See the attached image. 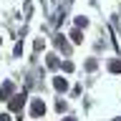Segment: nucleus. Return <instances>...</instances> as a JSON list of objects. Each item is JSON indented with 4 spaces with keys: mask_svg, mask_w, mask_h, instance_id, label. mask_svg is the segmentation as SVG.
Returning <instances> with one entry per match:
<instances>
[{
    "mask_svg": "<svg viewBox=\"0 0 121 121\" xmlns=\"http://www.w3.org/2000/svg\"><path fill=\"white\" fill-rule=\"evenodd\" d=\"M71 40H73V43H81L83 38H81V33H78V30H73V33H71Z\"/></svg>",
    "mask_w": 121,
    "mask_h": 121,
    "instance_id": "obj_6",
    "label": "nucleus"
},
{
    "mask_svg": "<svg viewBox=\"0 0 121 121\" xmlns=\"http://www.w3.org/2000/svg\"><path fill=\"white\" fill-rule=\"evenodd\" d=\"M113 121H121V119H113Z\"/></svg>",
    "mask_w": 121,
    "mask_h": 121,
    "instance_id": "obj_11",
    "label": "nucleus"
},
{
    "mask_svg": "<svg viewBox=\"0 0 121 121\" xmlns=\"http://www.w3.org/2000/svg\"><path fill=\"white\" fill-rule=\"evenodd\" d=\"M45 113V104H43V98H33V104H30V116L33 119H40Z\"/></svg>",
    "mask_w": 121,
    "mask_h": 121,
    "instance_id": "obj_1",
    "label": "nucleus"
},
{
    "mask_svg": "<svg viewBox=\"0 0 121 121\" xmlns=\"http://www.w3.org/2000/svg\"><path fill=\"white\" fill-rule=\"evenodd\" d=\"M76 25H78V28H86L88 20H86V18H76Z\"/></svg>",
    "mask_w": 121,
    "mask_h": 121,
    "instance_id": "obj_8",
    "label": "nucleus"
},
{
    "mask_svg": "<svg viewBox=\"0 0 121 121\" xmlns=\"http://www.w3.org/2000/svg\"><path fill=\"white\" fill-rule=\"evenodd\" d=\"M53 86H56V88H58V91H66V88H68L66 78H56V81H53Z\"/></svg>",
    "mask_w": 121,
    "mask_h": 121,
    "instance_id": "obj_4",
    "label": "nucleus"
},
{
    "mask_svg": "<svg viewBox=\"0 0 121 121\" xmlns=\"http://www.w3.org/2000/svg\"><path fill=\"white\" fill-rule=\"evenodd\" d=\"M23 104H25V91H23V93H15V96L10 98V111H20Z\"/></svg>",
    "mask_w": 121,
    "mask_h": 121,
    "instance_id": "obj_2",
    "label": "nucleus"
},
{
    "mask_svg": "<svg viewBox=\"0 0 121 121\" xmlns=\"http://www.w3.org/2000/svg\"><path fill=\"white\" fill-rule=\"evenodd\" d=\"M63 121H76V119H63Z\"/></svg>",
    "mask_w": 121,
    "mask_h": 121,
    "instance_id": "obj_10",
    "label": "nucleus"
},
{
    "mask_svg": "<svg viewBox=\"0 0 121 121\" xmlns=\"http://www.w3.org/2000/svg\"><path fill=\"white\" fill-rule=\"evenodd\" d=\"M10 96H13V83L5 81V83H3V88H0V98H10Z\"/></svg>",
    "mask_w": 121,
    "mask_h": 121,
    "instance_id": "obj_3",
    "label": "nucleus"
},
{
    "mask_svg": "<svg viewBox=\"0 0 121 121\" xmlns=\"http://www.w3.org/2000/svg\"><path fill=\"white\" fill-rule=\"evenodd\" d=\"M108 71H111V73H121V60H111Z\"/></svg>",
    "mask_w": 121,
    "mask_h": 121,
    "instance_id": "obj_5",
    "label": "nucleus"
},
{
    "mask_svg": "<svg viewBox=\"0 0 121 121\" xmlns=\"http://www.w3.org/2000/svg\"><path fill=\"white\" fill-rule=\"evenodd\" d=\"M0 43H3V40H0Z\"/></svg>",
    "mask_w": 121,
    "mask_h": 121,
    "instance_id": "obj_12",
    "label": "nucleus"
},
{
    "mask_svg": "<svg viewBox=\"0 0 121 121\" xmlns=\"http://www.w3.org/2000/svg\"><path fill=\"white\" fill-rule=\"evenodd\" d=\"M0 121H10V116L8 113H0Z\"/></svg>",
    "mask_w": 121,
    "mask_h": 121,
    "instance_id": "obj_9",
    "label": "nucleus"
},
{
    "mask_svg": "<svg viewBox=\"0 0 121 121\" xmlns=\"http://www.w3.org/2000/svg\"><path fill=\"white\" fill-rule=\"evenodd\" d=\"M58 66V58H56V56H48V68H56Z\"/></svg>",
    "mask_w": 121,
    "mask_h": 121,
    "instance_id": "obj_7",
    "label": "nucleus"
}]
</instances>
